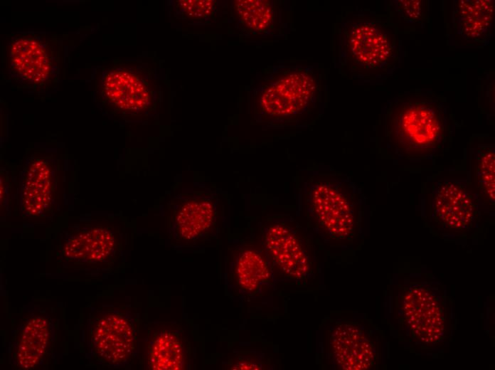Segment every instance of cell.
Listing matches in <instances>:
<instances>
[{
  "label": "cell",
  "instance_id": "52a82bcc",
  "mask_svg": "<svg viewBox=\"0 0 495 370\" xmlns=\"http://www.w3.org/2000/svg\"><path fill=\"white\" fill-rule=\"evenodd\" d=\"M479 199L464 179H442L431 194L432 219L443 228L462 231L470 228L478 213Z\"/></svg>",
  "mask_w": 495,
  "mask_h": 370
},
{
  "label": "cell",
  "instance_id": "44dd1931",
  "mask_svg": "<svg viewBox=\"0 0 495 370\" xmlns=\"http://www.w3.org/2000/svg\"><path fill=\"white\" fill-rule=\"evenodd\" d=\"M177 8L187 17L193 19H203L209 16L215 6L211 0H181L176 1Z\"/></svg>",
  "mask_w": 495,
  "mask_h": 370
},
{
  "label": "cell",
  "instance_id": "7402d4cb",
  "mask_svg": "<svg viewBox=\"0 0 495 370\" xmlns=\"http://www.w3.org/2000/svg\"><path fill=\"white\" fill-rule=\"evenodd\" d=\"M394 2L396 11L405 21L410 22L423 21L427 9L424 1L398 0L394 1Z\"/></svg>",
  "mask_w": 495,
  "mask_h": 370
},
{
  "label": "cell",
  "instance_id": "8992f818",
  "mask_svg": "<svg viewBox=\"0 0 495 370\" xmlns=\"http://www.w3.org/2000/svg\"><path fill=\"white\" fill-rule=\"evenodd\" d=\"M403 319L412 337L424 344H435L445 337L447 314L441 298L430 287L414 285L401 297Z\"/></svg>",
  "mask_w": 495,
  "mask_h": 370
},
{
  "label": "cell",
  "instance_id": "277c9868",
  "mask_svg": "<svg viewBox=\"0 0 495 370\" xmlns=\"http://www.w3.org/2000/svg\"><path fill=\"white\" fill-rule=\"evenodd\" d=\"M361 195L348 179L321 180L310 194L311 208L322 228L333 238L350 239L358 228Z\"/></svg>",
  "mask_w": 495,
  "mask_h": 370
},
{
  "label": "cell",
  "instance_id": "9a60e30c",
  "mask_svg": "<svg viewBox=\"0 0 495 370\" xmlns=\"http://www.w3.org/2000/svg\"><path fill=\"white\" fill-rule=\"evenodd\" d=\"M453 18L459 35L469 42L486 43L491 38L494 29V1H457Z\"/></svg>",
  "mask_w": 495,
  "mask_h": 370
},
{
  "label": "cell",
  "instance_id": "9c48e42d",
  "mask_svg": "<svg viewBox=\"0 0 495 370\" xmlns=\"http://www.w3.org/2000/svg\"><path fill=\"white\" fill-rule=\"evenodd\" d=\"M53 326L48 316L37 312L28 315L16 329L10 347V362L16 369L40 366L51 349Z\"/></svg>",
  "mask_w": 495,
  "mask_h": 370
},
{
  "label": "cell",
  "instance_id": "d6986e66",
  "mask_svg": "<svg viewBox=\"0 0 495 370\" xmlns=\"http://www.w3.org/2000/svg\"><path fill=\"white\" fill-rule=\"evenodd\" d=\"M494 147L481 145L474 154V180L480 196L491 205L494 204Z\"/></svg>",
  "mask_w": 495,
  "mask_h": 370
},
{
  "label": "cell",
  "instance_id": "e0dca14e",
  "mask_svg": "<svg viewBox=\"0 0 495 370\" xmlns=\"http://www.w3.org/2000/svg\"><path fill=\"white\" fill-rule=\"evenodd\" d=\"M52 173L48 162L38 159L28 166L22 191V209L30 216H39L50 207Z\"/></svg>",
  "mask_w": 495,
  "mask_h": 370
},
{
  "label": "cell",
  "instance_id": "8fae6325",
  "mask_svg": "<svg viewBox=\"0 0 495 370\" xmlns=\"http://www.w3.org/2000/svg\"><path fill=\"white\" fill-rule=\"evenodd\" d=\"M331 354L337 366L346 370L372 368L377 361L376 344L360 325L341 322L330 337Z\"/></svg>",
  "mask_w": 495,
  "mask_h": 370
},
{
  "label": "cell",
  "instance_id": "5b68a950",
  "mask_svg": "<svg viewBox=\"0 0 495 370\" xmlns=\"http://www.w3.org/2000/svg\"><path fill=\"white\" fill-rule=\"evenodd\" d=\"M9 65L17 81L31 88L54 82L59 66L57 46L51 38L35 33L15 36L9 46Z\"/></svg>",
  "mask_w": 495,
  "mask_h": 370
},
{
  "label": "cell",
  "instance_id": "4fadbf2b",
  "mask_svg": "<svg viewBox=\"0 0 495 370\" xmlns=\"http://www.w3.org/2000/svg\"><path fill=\"white\" fill-rule=\"evenodd\" d=\"M116 248V239L110 230L94 227L70 236L63 245L62 253L67 260L95 265L110 259Z\"/></svg>",
  "mask_w": 495,
  "mask_h": 370
},
{
  "label": "cell",
  "instance_id": "3957f363",
  "mask_svg": "<svg viewBox=\"0 0 495 370\" xmlns=\"http://www.w3.org/2000/svg\"><path fill=\"white\" fill-rule=\"evenodd\" d=\"M348 59L361 70L388 73L399 61V41L395 29L383 21L360 19L344 31Z\"/></svg>",
  "mask_w": 495,
  "mask_h": 370
},
{
  "label": "cell",
  "instance_id": "6da1fadb",
  "mask_svg": "<svg viewBox=\"0 0 495 370\" xmlns=\"http://www.w3.org/2000/svg\"><path fill=\"white\" fill-rule=\"evenodd\" d=\"M385 137L394 151L409 159H427L442 151L449 137L447 109L435 95L408 93L390 102Z\"/></svg>",
  "mask_w": 495,
  "mask_h": 370
},
{
  "label": "cell",
  "instance_id": "30bf717a",
  "mask_svg": "<svg viewBox=\"0 0 495 370\" xmlns=\"http://www.w3.org/2000/svg\"><path fill=\"white\" fill-rule=\"evenodd\" d=\"M316 88L313 77L302 71L289 73L270 84L263 91L260 104L265 112L286 116L304 109Z\"/></svg>",
  "mask_w": 495,
  "mask_h": 370
},
{
  "label": "cell",
  "instance_id": "ffe728a7",
  "mask_svg": "<svg viewBox=\"0 0 495 370\" xmlns=\"http://www.w3.org/2000/svg\"><path fill=\"white\" fill-rule=\"evenodd\" d=\"M233 6L240 21L251 31H266L272 23L273 12L270 1L237 0Z\"/></svg>",
  "mask_w": 495,
  "mask_h": 370
},
{
  "label": "cell",
  "instance_id": "7a4b0ae2",
  "mask_svg": "<svg viewBox=\"0 0 495 370\" xmlns=\"http://www.w3.org/2000/svg\"><path fill=\"white\" fill-rule=\"evenodd\" d=\"M138 329L128 310L105 308L90 316L88 348L90 355L107 367L127 366L137 351Z\"/></svg>",
  "mask_w": 495,
  "mask_h": 370
},
{
  "label": "cell",
  "instance_id": "ba28073f",
  "mask_svg": "<svg viewBox=\"0 0 495 370\" xmlns=\"http://www.w3.org/2000/svg\"><path fill=\"white\" fill-rule=\"evenodd\" d=\"M192 345L185 331L174 323H158L148 334L145 367L154 370L190 369Z\"/></svg>",
  "mask_w": 495,
  "mask_h": 370
},
{
  "label": "cell",
  "instance_id": "7c38bea8",
  "mask_svg": "<svg viewBox=\"0 0 495 370\" xmlns=\"http://www.w3.org/2000/svg\"><path fill=\"white\" fill-rule=\"evenodd\" d=\"M101 93L111 105L122 111H140L149 105L151 91L146 82L127 69L113 68L105 73Z\"/></svg>",
  "mask_w": 495,
  "mask_h": 370
},
{
  "label": "cell",
  "instance_id": "ac0fdd59",
  "mask_svg": "<svg viewBox=\"0 0 495 370\" xmlns=\"http://www.w3.org/2000/svg\"><path fill=\"white\" fill-rule=\"evenodd\" d=\"M270 276L265 260L257 251L246 250L238 257L234 268V278L238 287L244 291H255Z\"/></svg>",
  "mask_w": 495,
  "mask_h": 370
},
{
  "label": "cell",
  "instance_id": "2e32d148",
  "mask_svg": "<svg viewBox=\"0 0 495 370\" xmlns=\"http://www.w3.org/2000/svg\"><path fill=\"white\" fill-rule=\"evenodd\" d=\"M213 204L203 199L187 201L176 212L174 232L176 240L185 244H193L206 236L215 225Z\"/></svg>",
  "mask_w": 495,
  "mask_h": 370
},
{
  "label": "cell",
  "instance_id": "5bb4252c",
  "mask_svg": "<svg viewBox=\"0 0 495 370\" xmlns=\"http://www.w3.org/2000/svg\"><path fill=\"white\" fill-rule=\"evenodd\" d=\"M267 250L279 268L287 276L301 279L309 271V260L301 243L288 228L275 224L266 231Z\"/></svg>",
  "mask_w": 495,
  "mask_h": 370
}]
</instances>
